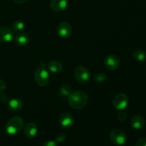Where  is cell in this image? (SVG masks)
<instances>
[{
    "label": "cell",
    "mask_w": 146,
    "mask_h": 146,
    "mask_svg": "<svg viewBox=\"0 0 146 146\" xmlns=\"http://www.w3.org/2000/svg\"><path fill=\"white\" fill-rule=\"evenodd\" d=\"M67 100H68V104L71 108L79 110L84 108L87 105L88 98L85 92L78 91L71 93V94L68 96Z\"/></svg>",
    "instance_id": "6da1fadb"
},
{
    "label": "cell",
    "mask_w": 146,
    "mask_h": 146,
    "mask_svg": "<svg viewBox=\"0 0 146 146\" xmlns=\"http://www.w3.org/2000/svg\"><path fill=\"white\" fill-rule=\"evenodd\" d=\"M24 127V120L19 116L11 118L7 122L6 125V131L8 134L14 135L20 133Z\"/></svg>",
    "instance_id": "7a4b0ae2"
},
{
    "label": "cell",
    "mask_w": 146,
    "mask_h": 146,
    "mask_svg": "<svg viewBox=\"0 0 146 146\" xmlns=\"http://www.w3.org/2000/svg\"><path fill=\"white\" fill-rule=\"evenodd\" d=\"M34 78L38 85L44 86L48 84L50 80L49 73L44 66H41L36 71Z\"/></svg>",
    "instance_id": "3957f363"
},
{
    "label": "cell",
    "mask_w": 146,
    "mask_h": 146,
    "mask_svg": "<svg viewBox=\"0 0 146 146\" xmlns=\"http://www.w3.org/2000/svg\"><path fill=\"white\" fill-rule=\"evenodd\" d=\"M74 75L77 81L81 84H86L91 78L90 71L84 66L76 67L74 70Z\"/></svg>",
    "instance_id": "277c9868"
},
{
    "label": "cell",
    "mask_w": 146,
    "mask_h": 146,
    "mask_svg": "<svg viewBox=\"0 0 146 146\" xmlns=\"http://www.w3.org/2000/svg\"><path fill=\"white\" fill-rule=\"evenodd\" d=\"M111 142L115 145H122L125 144L127 141V135L124 131L120 129H115L112 131L110 134Z\"/></svg>",
    "instance_id": "5b68a950"
},
{
    "label": "cell",
    "mask_w": 146,
    "mask_h": 146,
    "mask_svg": "<svg viewBox=\"0 0 146 146\" xmlns=\"http://www.w3.org/2000/svg\"><path fill=\"white\" fill-rule=\"evenodd\" d=\"M113 106L117 110L123 111L125 109L128 105V97L125 94H119L114 98Z\"/></svg>",
    "instance_id": "8992f818"
},
{
    "label": "cell",
    "mask_w": 146,
    "mask_h": 146,
    "mask_svg": "<svg viewBox=\"0 0 146 146\" xmlns=\"http://www.w3.org/2000/svg\"><path fill=\"white\" fill-rule=\"evenodd\" d=\"M104 65L107 69L111 71L117 69L120 66V58L114 54L107 56L105 58Z\"/></svg>",
    "instance_id": "52a82bcc"
},
{
    "label": "cell",
    "mask_w": 146,
    "mask_h": 146,
    "mask_svg": "<svg viewBox=\"0 0 146 146\" xmlns=\"http://www.w3.org/2000/svg\"><path fill=\"white\" fill-rule=\"evenodd\" d=\"M56 31L60 36L62 38H67L71 36L73 29L72 27L69 23L64 21V22H61L57 26Z\"/></svg>",
    "instance_id": "ba28073f"
},
{
    "label": "cell",
    "mask_w": 146,
    "mask_h": 146,
    "mask_svg": "<svg viewBox=\"0 0 146 146\" xmlns=\"http://www.w3.org/2000/svg\"><path fill=\"white\" fill-rule=\"evenodd\" d=\"M58 123L61 126L66 128H70L74 125V118L70 114L64 113L58 117Z\"/></svg>",
    "instance_id": "9c48e42d"
},
{
    "label": "cell",
    "mask_w": 146,
    "mask_h": 146,
    "mask_svg": "<svg viewBox=\"0 0 146 146\" xmlns=\"http://www.w3.org/2000/svg\"><path fill=\"white\" fill-rule=\"evenodd\" d=\"M14 34L12 30L7 27H0V41L4 43L10 42L13 39Z\"/></svg>",
    "instance_id": "30bf717a"
},
{
    "label": "cell",
    "mask_w": 146,
    "mask_h": 146,
    "mask_svg": "<svg viewBox=\"0 0 146 146\" xmlns=\"http://www.w3.org/2000/svg\"><path fill=\"white\" fill-rule=\"evenodd\" d=\"M68 7L66 0H52L50 4L51 10L56 12H61L64 11Z\"/></svg>",
    "instance_id": "8fae6325"
},
{
    "label": "cell",
    "mask_w": 146,
    "mask_h": 146,
    "mask_svg": "<svg viewBox=\"0 0 146 146\" xmlns=\"http://www.w3.org/2000/svg\"><path fill=\"white\" fill-rule=\"evenodd\" d=\"M8 109L11 112H19L23 108V102L19 98H13L8 102Z\"/></svg>",
    "instance_id": "7c38bea8"
},
{
    "label": "cell",
    "mask_w": 146,
    "mask_h": 146,
    "mask_svg": "<svg viewBox=\"0 0 146 146\" xmlns=\"http://www.w3.org/2000/svg\"><path fill=\"white\" fill-rule=\"evenodd\" d=\"M145 121L143 117L137 115L133 117L131 120V125L135 130H141L145 126Z\"/></svg>",
    "instance_id": "4fadbf2b"
},
{
    "label": "cell",
    "mask_w": 146,
    "mask_h": 146,
    "mask_svg": "<svg viewBox=\"0 0 146 146\" xmlns=\"http://www.w3.org/2000/svg\"><path fill=\"white\" fill-rule=\"evenodd\" d=\"M14 42L17 46H24L29 42V37L27 34L24 32L18 33L14 37Z\"/></svg>",
    "instance_id": "5bb4252c"
},
{
    "label": "cell",
    "mask_w": 146,
    "mask_h": 146,
    "mask_svg": "<svg viewBox=\"0 0 146 146\" xmlns=\"http://www.w3.org/2000/svg\"><path fill=\"white\" fill-rule=\"evenodd\" d=\"M24 131L27 137H29V138L34 137L38 133V128H37L36 124L33 122L29 123L26 125Z\"/></svg>",
    "instance_id": "9a60e30c"
},
{
    "label": "cell",
    "mask_w": 146,
    "mask_h": 146,
    "mask_svg": "<svg viewBox=\"0 0 146 146\" xmlns=\"http://www.w3.org/2000/svg\"><path fill=\"white\" fill-rule=\"evenodd\" d=\"M48 68L53 74H58L63 69V65L58 61H51L48 64Z\"/></svg>",
    "instance_id": "2e32d148"
},
{
    "label": "cell",
    "mask_w": 146,
    "mask_h": 146,
    "mask_svg": "<svg viewBox=\"0 0 146 146\" xmlns=\"http://www.w3.org/2000/svg\"><path fill=\"white\" fill-rule=\"evenodd\" d=\"M72 93V88L68 84H63L59 89V94L63 98H68Z\"/></svg>",
    "instance_id": "e0dca14e"
},
{
    "label": "cell",
    "mask_w": 146,
    "mask_h": 146,
    "mask_svg": "<svg viewBox=\"0 0 146 146\" xmlns=\"http://www.w3.org/2000/svg\"><path fill=\"white\" fill-rule=\"evenodd\" d=\"M133 56L136 61L143 62L146 60V54L145 51L140 48H137L133 52Z\"/></svg>",
    "instance_id": "ac0fdd59"
},
{
    "label": "cell",
    "mask_w": 146,
    "mask_h": 146,
    "mask_svg": "<svg viewBox=\"0 0 146 146\" xmlns=\"http://www.w3.org/2000/svg\"><path fill=\"white\" fill-rule=\"evenodd\" d=\"M24 27H25V25H24L23 21H16L13 24V30H14V32L20 33L23 31V29H24Z\"/></svg>",
    "instance_id": "d6986e66"
},
{
    "label": "cell",
    "mask_w": 146,
    "mask_h": 146,
    "mask_svg": "<svg viewBox=\"0 0 146 146\" xmlns=\"http://www.w3.org/2000/svg\"><path fill=\"white\" fill-rule=\"evenodd\" d=\"M106 78V74L104 72H99L94 76V80L96 82H103Z\"/></svg>",
    "instance_id": "ffe728a7"
},
{
    "label": "cell",
    "mask_w": 146,
    "mask_h": 146,
    "mask_svg": "<svg viewBox=\"0 0 146 146\" xmlns=\"http://www.w3.org/2000/svg\"><path fill=\"white\" fill-rule=\"evenodd\" d=\"M66 140V136L63 133H59L56 135V141L58 143H63L65 142Z\"/></svg>",
    "instance_id": "44dd1931"
},
{
    "label": "cell",
    "mask_w": 146,
    "mask_h": 146,
    "mask_svg": "<svg viewBox=\"0 0 146 146\" xmlns=\"http://www.w3.org/2000/svg\"><path fill=\"white\" fill-rule=\"evenodd\" d=\"M117 117H118V119L120 121H121V122H124V121H125L127 120V118H128L127 114L125 113V112H123V111H121V112L118 113Z\"/></svg>",
    "instance_id": "7402d4cb"
},
{
    "label": "cell",
    "mask_w": 146,
    "mask_h": 146,
    "mask_svg": "<svg viewBox=\"0 0 146 146\" xmlns=\"http://www.w3.org/2000/svg\"><path fill=\"white\" fill-rule=\"evenodd\" d=\"M135 146H146V138H141L137 141Z\"/></svg>",
    "instance_id": "603a6c76"
},
{
    "label": "cell",
    "mask_w": 146,
    "mask_h": 146,
    "mask_svg": "<svg viewBox=\"0 0 146 146\" xmlns=\"http://www.w3.org/2000/svg\"><path fill=\"white\" fill-rule=\"evenodd\" d=\"M44 146H58V145L56 141H48L44 143Z\"/></svg>",
    "instance_id": "cb8c5ba5"
},
{
    "label": "cell",
    "mask_w": 146,
    "mask_h": 146,
    "mask_svg": "<svg viewBox=\"0 0 146 146\" xmlns=\"http://www.w3.org/2000/svg\"><path fill=\"white\" fill-rule=\"evenodd\" d=\"M6 89V84L4 81L0 79V94L4 92Z\"/></svg>",
    "instance_id": "d4e9b609"
},
{
    "label": "cell",
    "mask_w": 146,
    "mask_h": 146,
    "mask_svg": "<svg viewBox=\"0 0 146 146\" xmlns=\"http://www.w3.org/2000/svg\"><path fill=\"white\" fill-rule=\"evenodd\" d=\"M17 4H24V3L27 2L28 0H13Z\"/></svg>",
    "instance_id": "484cf974"
}]
</instances>
